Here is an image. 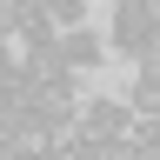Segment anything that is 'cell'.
Masks as SVG:
<instances>
[{"label":"cell","instance_id":"obj_5","mask_svg":"<svg viewBox=\"0 0 160 160\" xmlns=\"http://www.w3.org/2000/svg\"><path fill=\"white\" fill-rule=\"evenodd\" d=\"M53 53H60V67L80 80L87 67H100V60H107V40L87 33V27H73V33H53Z\"/></svg>","mask_w":160,"mask_h":160},{"label":"cell","instance_id":"obj_3","mask_svg":"<svg viewBox=\"0 0 160 160\" xmlns=\"http://www.w3.org/2000/svg\"><path fill=\"white\" fill-rule=\"evenodd\" d=\"M27 107L47 120L53 133H73V127H80V80H53V87L33 80V100H27Z\"/></svg>","mask_w":160,"mask_h":160},{"label":"cell","instance_id":"obj_7","mask_svg":"<svg viewBox=\"0 0 160 160\" xmlns=\"http://www.w3.org/2000/svg\"><path fill=\"white\" fill-rule=\"evenodd\" d=\"M20 33V0H0V40Z\"/></svg>","mask_w":160,"mask_h":160},{"label":"cell","instance_id":"obj_6","mask_svg":"<svg viewBox=\"0 0 160 160\" xmlns=\"http://www.w3.org/2000/svg\"><path fill=\"white\" fill-rule=\"evenodd\" d=\"M40 20H47V33H73L87 27V0H40Z\"/></svg>","mask_w":160,"mask_h":160},{"label":"cell","instance_id":"obj_2","mask_svg":"<svg viewBox=\"0 0 160 160\" xmlns=\"http://www.w3.org/2000/svg\"><path fill=\"white\" fill-rule=\"evenodd\" d=\"M153 47V13H147V0H113V33H107V53L120 60H133L140 67V53Z\"/></svg>","mask_w":160,"mask_h":160},{"label":"cell","instance_id":"obj_1","mask_svg":"<svg viewBox=\"0 0 160 160\" xmlns=\"http://www.w3.org/2000/svg\"><path fill=\"white\" fill-rule=\"evenodd\" d=\"M53 140H60V133H53L33 107H0V147H7V153H20V160H47Z\"/></svg>","mask_w":160,"mask_h":160},{"label":"cell","instance_id":"obj_4","mask_svg":"<svg viewBox=\"0 0 160 160\" xmlns=\"http://www.w3.org/2000/svg\"><path fill=\"white\" fill-rule=\"evenodd\" d=\"M133 127V113H127V100H80V140H127Z\"/></svg>","mask_w":160,"mask_h":160},{"label":"cell","instance_id":"obj_8","mask_svg":"<svg viewBox=\"0 0 160 160\" xmlns=\"http://www.w3.org/2000/svg\"><path fill=\"white\" fill-rule=\"evenodd\" d=\"M13 67H20V53H13V40H0V80H7Z\"/></svg>","mask_w":160,"mask_h":160}]
</instances>
